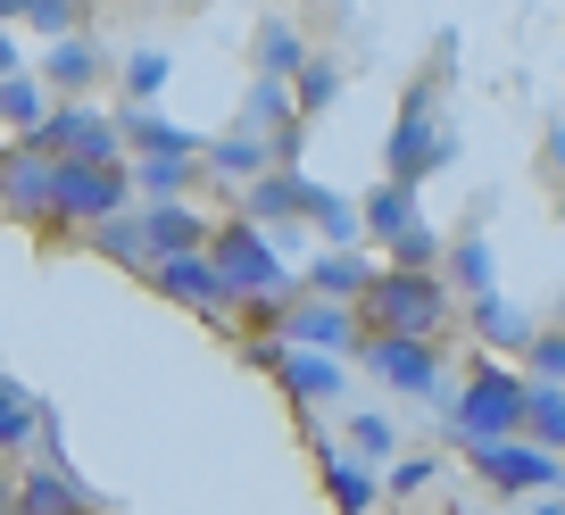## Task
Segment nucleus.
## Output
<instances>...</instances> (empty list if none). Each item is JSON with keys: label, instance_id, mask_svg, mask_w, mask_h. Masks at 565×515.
Instances as JSON below:
<instances>
[{"label": "nucleus", "instance_id": "obj_11", "mask_svg": "<svg viewBox=\"0 0 565 515\" xmlns=\"http://www.w3.org/2000/svg\"><path fill=\"white\" fill-rule=\"evenodd\" d=\"M291 341H308V350H350V316H341V308H300V316H291Z\"/></svg>", "mask_w": 565, "mask_h": 515}, {"label": "nucleus", "instance_id": "obj_25", "mask_svg": "<svg viewBox=\"0 0 565 515\" xmlns=\"http://www.w3.org/2000/svg\"><path fill=\"white\" fill-rule=\"evenodd\" d=\"M25 416H34V408H25V391H9V416H0V441H25Z\"/></svg>", "mask_w": 565, "mask_h": 515}, {"label": "nucleus", "instance_id": "obj_4", "mask_svg": "<svg viewBox=\"0 0 565 515\" xmlns=\"http://www.w3.org/2000/svg\"><path fill=\"white\" fill-rule=\"evenodd\" d=\"M216 267L233 275V291H242V300H275V291H282L275 249H266L249 225H225V233H216Z\"/></svg>", "mask_w": 565, "mask_h": 515}, {"label": "nucleus", "instance_id": "obj_9", "mask_svg": "<svg viewBox=\"0 0 565 515\" xmlns=\"http://www.w3.org/2000/svg\"><path fill=\"white\" fill-rule=\"evenodd\" d=\"M475 465L499 482V491H532V482H557V465H548V441H532V449H508V441H475Z\"/></svg>", "mask_w": 565, "mask_h": 515}, {"label": "nucleus", "instance_id": "obj_2", "mask_svg": "<svg viewBox=\"0 0 565 515\" xmlns=\"http://www.w3.org/2000/svg\"><path fill=\"white\" fill-rule=\"evenodd\" d=\"M366 316H374V333H424V324L441 316V291L424 283L416 267L407 275H374L366 283Z\"/></svg>", "mask_w": 565, "mask_h": 515}, {"label": "nucleus", "instance_id": "obj_18", "mask_svg": "<svg viewBox=\"0 0 565 515\" xmlns=\"http://www.w3.org/2000/svg\"><path fill=\"white\" fill-rule=\"evenodd\" d=\"M51 75H58V84H84V75H92V51H84V42H58V51H51Z\"/></svg>", "mask_w": 565, "mask_h": 515}, {"label": "nucleus", "instance_id": "obj_7", "mask_svg": "<svg viewBox=\"0 0 565 515\" xmlns=\"http://www.w3.org/2000/svg\"><path fill=\"white\" fill-rule=\"evenodd\" d=\"M366 366L383 374V383H399V391H433V350H424V333H374Z\"/></svg>", "mask_w": 565, "mask_h": 515}, {"label": "nucleus", "instance_id": "obj_10", "mask_svg": "<svg viewBox=\"0 0 565 515\" xmlns=\"http://www.w3.org/2000/svg\"><path fill=\"white\" fill-rule=\"evenodd\" d=\"M42 142H51L58 159H67V150L75 159H108V125L92 117V108H58V117L42 125Z\"/></svg>", "mask_w": 565, "mask_h": 515}, {"label": "nucleus", "instance_id": "obj_8", "mask_svg": "<svg viewBox=\"0 0 565 515\" xmlns=\"http://www.w3.org/2000/svg\"><path fill=\"white\" fill-rule=\"evenodd\" d=\"M266 374H282L300 399H333L341 391V366H333V350H308V341H291V350H266L258 357Z\"/></svg>", "mask_w": 565, "mask_h": 515}, {"label": "nucleus", "instance_id": "obj_13", "mask_svg": "<svg viewBox=\"0 0 565 515\" xmlns=\"http://www.w3.org/2000/svg\"><path fill=\"white\" fill-rule=\"evenodd\" d=\"M150 249H200V216H183V208H150Z\"/></svg>", "mask_w": 565, "mask_h": 515}, {"label": "nucleus", "instance_id": "obj_26", "mask_svg": "<svg viewBox=\"0 0 565 515\" xmlns=\"http://www.w3.org/2000/svg\"><path fill=\"white\" fill-rule=\"evenodd\" d=\"M458 275H466V283H482V275H491V258H482V242H466V249H458Z\"/></svg>", "mask_w": 565, "mask_h": 515}, {"label": "nucleus", "instance_id": "obj_12", "mask_svg": "<svg viewBox=\"0 0 565 515\" xmlns=\"http://www.w3.org/2000/svg\"><path fill=\"white\" fill-rule=\"evenodd\" d=\"M532 441L565 449V383H532Z\"/></svg>", "mask_w": 565, "mask_h": 515}, {"label": "nucleus", "instance_id": "obj_19", "mask_svg": "<svg viewBox=\"0 0 565 515\" xmlns=\"http://www.w3.org/2000/svg\"><path fill=\"white\" fill-rule=\"evenodd\" d=\"M532 374H541V383H565V333L532 341Z\"/></svg>", "mask_w": 565, "mask_h": 515}, {"label": "nucleus", "instance_id": "obj_14", "mask_svg": "<svg viewBox=\"0 0 565 515\" xmlns=\"http://www.w3.org/2000/svg\"><path fill=\"white\" fill-rule=\"evenodd\" d=\"M324 482H333V498L341 507H374V482L358 474V465H341V458H324Z\"/></svg>", "mask_w": 565, "mask_h": 515}, {"label": "nucleus", "instance_id": "obj_15", "mask_svg": "<svg viewBox=\"0 0 565 515\" xmlns=\"http://www.w3.org/2000/svg\"><path fill=\"white\" fill-rule=\"evenodd\" d=\"M366 216H374V233H383V242H391V233H407V225H416V208H407V192H399V183H391V192L374 200Z\"/></svg>", "mask_w": 565, "mask_h": 515}, {"label": "nucleus", "instance_id": "obj_5", "mask_svg": "<svg viewBox=\"0 0 565 515\" xmlns=\"http://www.w3.org/2000/svg\"><path fill=\"white\" fill-rule=\"evenodd\" d=\"M125 200V167L108 159H58V216H108Z\"/></svg>", "mask_w": 565, "mask_h": 515}, {"label": "nucleus", "instance_id": "obj_24", "mask_svg": "<svg viewBox=\"0 0 565 515\" xmlns=\"http://www.w3.org/2000/svg\"><path fill=\"white\" fill-rule=\"evenodd\" d=\"M350 432H358V449H374V458H383V449H391V425H383V416H358Z\"/></svg>", "mask_w": 565, "mask_h": 515}, {"label": "nucleus", "instance_id": "obj_23", "mask_svg": "<svg viewBox=\"0 0 565 515\" xmlns=\"http://www.w3.org/2000/svg\"><path fill=\"white\" fill-rule=\"evenodd\" d=\"M159 75H167V58H150V51H141L134 67H125V84H134V92H159Z\"/></svg>", "mask_w": 565, "mask_h": 515}, {"label": "nucleus", "instance_id": "obj_21", "mask_svg": "<svg viewBox=\"0 0 565 515\" xmlns=\"http://www.w3.org/2000/svg\"><path fill=\"white\" fill-rule=\"evenodd\" d=\"M9 125H42V100H34V84H25V75L9 84Z\"/></svg>", "mask_w": 565, "mask_h": 515}, {"label": "nucleus", "instance_id": "obj_22", "mask_svg": "<svg viewBox=\"0 0 565 515\" xmlns=\"http://www.w3.org/2000/svg\"><path fill=\"white\" fill-rule=\"evenodd\" d=\"M282 108H291V100H282V84H258V100H249V125H282Z\"/></svg>", "mask_w": 565, "mask_h": 515}, {"label": "nucleus", "instance_id": "obj_3", "mask_svg": "<svg viewBox=\"0 0 565 515\" xmlns=\"http://www.w3.org/2000/svg\"><path fill=\"white\" fill-rule=\"evenodd\" d=\"M441 159H449L441 100H433V92H416V100H407V117H399V133H391V175H399V183H416V175H433Z\"/></svg>", "mask_w": 565, "mask_h": 515}, {"label": "nucleus", "instance_id": "obj_1", "mask_svg": "<svg viewBox=\"0 0 565 515\" xmlns=\"http://www.w3.org/2000/svg\"><path fill=\"white\" fill-rule=\"evenodd\" d=\"M532 425V383H515L508 366H475V383L458 391V432L466 441H508Z\"/></svg>", "mask_w": 565, "mask_h": 515}, {"label": "nucleus", "instance_id": "obj_16", "mask_svg": "<svg viewBox=\"0 0 565 515\" xmlns=\"http://www.w3.org/2000/svg\"><path fill=\"white\" fill-rule=\"evenodd\" d=\"M258 159H266V150H258V133H233V142H216V167H225V175H249Z\"/></svg>", "mask_w": 565, "mask_h": 515}, {"label": "nucleus", "instance_id": "obj_20", "mask_svg": "<svg viewBox=\"0 0 565 515\" xmlns=\"http://www.w3.org/2000/svg\"><path fill=\"white\" fill-rule=\"evenodd\" d=\"M258 58H266V67H300V42H291V34H282V25H266V42H258Z\"/></svg>", "mask_w": 565, "mask_h": 515}, {"label": "nucleus", "instance_id": "obj_28", "mask_svg": "<svg viewBox=\"0 0 565 515\" xmlns=\"http://www.w3.org/2000/svg\"><path fill=\"white\" fill-rule=\"evenodd\" d=\"M0 9H18V0H0Z\"/></svg>", "mask_w": 565, "mask_h": 515}, {"label": "nucleus", "instance_id": "obj_17", "mask_svg": "<svg viewBox=\"0 0 565 515\" xmlns=\"http://www.w3.org/2000/svg\"><path fill=\"white\" fill-rule=\"evenodd\" d=\"M25 507H75V482H58V474H34V482H25Z\"/></svg>", "mask_w": 565, "mask_h": 515}, {"label": "nucleus", "instance_id": "obj_6", "mask_svg": "<svg viewBox=\"0 0 565 515\" xmlns=\"http://www.w3.org/2000/svg\"><path fill=\"white\" fill-rule=\"evenodd\" d=\"M159 283L175 291V300H192V308H225V300H242V291H233V275L216 267V258H200V249H175V258L159 267Z\"/></svg>", "mask_w": 565, "mask_h": 515}, {"label": "nucleus", "instance_id": "obj_27", "mask_svg": "<svg viewBox=\"0 0 565 515\" xmlns=\"http://www.w3.org/2000/svg\"><path fill=\"white\" fill-rule=\"evenodd\" d=\"M333 84H341L333 67H308V100H300V108H324V92H333Z\"/></svg>", "mask_w": 565, "mask_h": 515}]
</instances>
